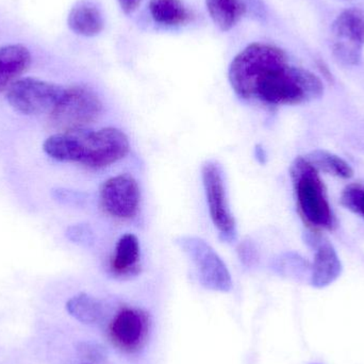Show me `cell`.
<instances>
[{"mask_svg":"<svg viewBox=\"0 0 364 364\" xmlns=\"http://www.w3.org/2000/svg\"><path fill=\"white\" fill-rule=\"evenodd\" d=\"M229 82L240 98L267 106H294L322 97L324 85L314 73L289 64L282 49L255 43L229 66Z\"/></svg>","mask_w":364,"mask_h":364,"instance_id":"1","label":"cell"},{"mask_svg":"<svg viewBox=\"0 0 364 364\" xmlns=\"http://www.w3.org/2000/svg\"><path fill=\"white\" fill-rule=\"evenodd\" d=\"M129 149L125 132L114 127L62 132L49 136L43 144L45 153L53 159L93 170L117 164L128 155Z\"/></svg>","mask_w":364,"mask_h":364,"instance_id":"2","label":"cell"},{"mask_svg":"<svg viewBox=\"0 0 364 364\" xmlns=\"http://www.w3.org/2000/svg\"><path fill=\"white\" fill-rule=\"evenodd\" d=\"M297 208L305 224L314 230H333L335 214L327 198L326 188L316 168L304 157H297L290 168Z\"/></svg>","mask_w":364,"mask_h":364,"instance_id":"3","label":"cell"},{"mask_svg":"<svg viewBox=\"0 0 364 364\" xmlns=\"http://www.w3.org/2000/svg\"><path fill=\"white\" fill-rule=\"evenodd\" d=\"M102 112V102L97 94L83 85L64 89L59 102L50 114V121L62 132L83 129L95 122Z\"/></svg>","mask_w":364,"mask_h":364,"instance_id":"4","label":"cell"},{"mask_svg":"<svg viewBox=\"0 0 364 364\" xmlns=\"http://www.w3.org/2000/svg\"><path fill=\"white\" fill-rule=\"evenodd\" d=\"M175 243L192 261L203 288L222 293L232 290V279L227 265L205 240L181 235L175 240Z\"/></svg>","mask_w":364,"mask_h":364,"instance_id":"5","label":"cell"},{"mask_svg":"<svg viewBox=\"0 0 364 364\" xmlns=\"http://www.w3.org/2000/svg\"><path fill=\"white\" fill-rule=\"evenodd\" d=\"M201 179L210 218L220 240L232 243L237 239V224L229 207L224 170L218 161L208 160L201 166Z\"/></svg>","mask_w":364,"mask_h":364,"instance_id":"6","label":"cell"},{"mask_svg":"<svg viewBox=\"0 0 364 364\" xmlns=\"http://www.w3.org/2000/svg\"><path fill=\"white\" fill-rule=\"evenodd\" d=\"M151 331V314L141 308H121L108 325L111 343L128 355L138 354L145 348Z\"/></svg>","mask_w":364,"mask_h":364,"instance_id":"7","label":"cell"},{"mask_svg":"<svg viewBox=\"0 0 364 364\" xmlns=\"http://www.w3.org/2000/svg\"><path fill=\"white\" fill-rule=\"evenodd\" d=\"M65 87L36 78L15 81L6 92L10 106L21 114L50 113L63 94Z\"/></svg>","mask_w":364,"mask_h":364,"instance_id":"8","label":"cell"},{"mask_svg":"<svg viewBox=\"0 0 364 364\" xmlns=\"http://www.w3.org/2000/svg\"><path fill=\"white\" fill-rule=\"evenodd\" d=\"M331 33L336 59L343 65H358L364 47V10L350 8L340 13L331 26Z\"/></svg>","mask_w":364,"mask_h":364,"instance_id":"9","label":"cell"},{"mask_svg":"<svg viewBox=\"0 0 364 364\" xmlns=\"http://www.w3.org/2000/svg\"><path fill=\"white\" fill-rule=\"evenodd\" d=\"M100 207L117 220H132L140 210L141 190L138 181L128 174L107 179L100 186Z\"/></svg>","mask_w":364,"mask_h":364,"instance_id":"10","label":"cell"},{"mask_svg":"<svg viewBox=\"0 0 364 364\" xmlns=\"http://www.w3.org/2000/svg\"><path fill=\"white\" fill-rule=\"evenodd\" d=\"M109 273L115 279L128 280L141 273V247L132 233L122 235L109 262Z\"/></svg>","mask_w":364,"mask_h":364,"instance_id":"11","label":"cell"},{"mask_svg":"<svg viewBox=\"0 0 364 364\" xmlns=\"http://www.w3.org/2000/svg\"><path fill=\"white\" fill-rule=\"evenodd\" d=\"M342 262L337 250L328 241H322L316 246L311 267V284L314 288H326L333 284L342 274Z\"/></svg>","mask_w":364,"mask_h":364,"instance_id":"12","label":"cell"},{"mask_svg":"<svg viewBox=\"0 0 364 364\" xmlns=\"http://www.w3.org/2000/svg\"><path fill=\"white\" fill-rule=\"evenodd\" d=\"M31 53L21 44L0 47V92L9 89L29 68Z\"/></svg>","mask_w":364,"mask_h":364,"instance_id":"13","label":"cell"},{"mask_svg":"<svg viewBox=\"0 0 364 364\" xmlns=\"http://www.w3.org/2000/svg\"><path fill=\"white\" fill-rule=\"evenodd\" d=\"M68 23L74 33L92 38L104 30L105 17L96 2L80 0L70 10Z\"/></svg>","mask_w":364,"mask_h":364,"instance_id":"14","label":"cell"},{"mask_svg":"<svg viewBox=\"0 0 364 364\" xmlns=\"http://www.w3.org/2000/svg\"><path fill=\"white\" fill-rule=\"evenodd\" d=\"M213 23L222 31L232 29L246 12L243 0H205Z\"/></svg>","mask_w":364,"mask_h":364,"instance_id":"15","label":"cell"},{"mask_svg":"<svg viewBox=\"0 0 364 364\" xmlns=\"http://www.w3.org/2000/svg\"><path fill=\"white\" fill-rule=\"evenodd\" d=\"M66 310L73 318L85 325L98 324L104 318V306L87 293H79L68 299Z\"/></svg>","mask_w":364,"mask_h":364,"instance_id":"16","label":"cell"},{"mask_svg":"<svg viewBox=\"0 0 364 364\" xmlns=\"http://www.w3.org/2000/svg\"><path fill=\"white\" fill-rule=\"evenodd\" d=\"M149 12L156 23L168 27L183 25L190 18L181 0H151Z\"/></svg>","mask_w":364,"mask_h":364,"instance_id":"17","label":"cell"},{"mask_svg":"<svg viewBox=\"0 0 364 364\" xmlns=\"http://www.w3.org/2000/svg\"><path fill=\"white\" fill-rule=\"evenodd\" d=\"M305 158L314 166V168H316L318 172L321 171V172L343 179L352 178L354 175L352 166L346 160L331 151L316 149V151L308 154Z\"/></svg>","mask_w":364,"mask_h":364,"instance_id":"18","label":"cell"},{"mask_svg":"<svg viewBox=\"0 0 364 364\" xmlns=\"http://www.w3.org/2000/svg\"><path fill=\"white\" fill-rule=\"evenodd\" d=\"M341 205L350 211L364 218V188L360 186H346L340 197Z\"/></svg>","mask_w":364,"mask_h":364,"instance_id":"19","label":"cell"},{"mask_svg":"<svg viewBox=\"0 0 364 364\" xmlns=\"http://www.w3.org/2000/svg\"><path fill=\"white\" fill-rule=\"evenodd\" d=\"M240 258H241L242 262L245 265H252L255 262V248L252 247L250 243L241 244L239 248Z\"/></svg>","mask_w":364,"mask_h":364,"instance_id":"20","label":"cell"},{"mask_svg":"<svg viewBox=\"0 0 364 364\" xmlns=\"http://www.w3.org/2000/svg\"><path fill=\"white\" fill-rule=\"evenodd\" d=\"M119 2L122 10L126 13V14H130V13L134 12L138 9L139 4H141L142 0H117Z\"/></svg>","mask_w":364,"mask_h":364,"instance_id":"21","label":"cell"},{"mask_svg":"<svg viewBox=\"0 0 364 364\" xmlns=\"http://www.w3.org/2000/svg\"><path fill=\"white\" fill-rule=\"evenodd\" d=\"M76 229V232L70 233V239L74 240V241H85V240L89 239V229L83 228V227H78Z\"/></svg>","mask_w":364,"mask_h":364,"instance_id":"22","label":"cell"}]
</instances>
